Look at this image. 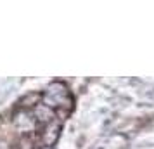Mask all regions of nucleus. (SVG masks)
<instances>
[{
  "instance_id": "obj_1",
  "label": "nucleus",
  "mask_w": 154,
  "mask_h": 149,
  "mask_svg": "<svg viewBox=\"0 0 154 149\" xmlns=\"http://www.w3.org/2000/svg\"><path fill=\"white\" fill-rule=\"evenodd\" d=\"M35 118L38 121L45 123V125H49V123H52V121H54L56 113H54V109H50L49 106H45L43 102H40V104L35 107Z\"/></svg>"
},
{
  "instance_id": "obj_2",
  "label": "nucleus",
  "mask_w": 154,
  "mask_h": 149,
  "mask_svg": "<svg viewBox=\"0 0 154 149\" xmlns=\"http://www.w3.org/2000/svg\"><path fill=\"white\" fill-rule=\"evenodd\" d=\"M42 94H31V95H24L21 101H19V106L21 107H36L40 104V101H42Z\"/></svg>"
}]
</instances>
